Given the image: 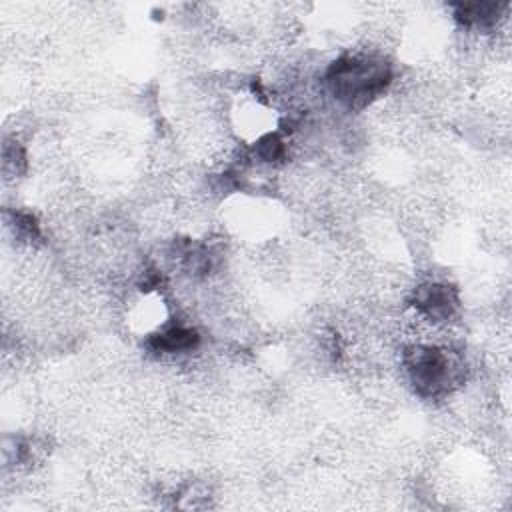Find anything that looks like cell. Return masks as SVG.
Here are the masks:
<instances>
[{"mask_svg":"<svg viewBox=\"0 0 512 512\" xmlns=\"http://www.w3.org/2000/svg\"><path fill=\"white\" fill-rule=\"evenodd\" d=\"M406 370L422 396H440L456 384L460 366L450 350L434 344H416L406 354Z\"/></svg>","mask_w":512,"mask_h":512,"instance_id":"7a4b0ae2","label":"cell"},{"mask_svg":"<svg viewBox=\"0 0 512 512\" xmlns=\"http://www.w3.org/2000/svg\"><path fill=\"white\" fill-rule=\"evenodd\" d=\"M390 80L388 64L368 54L342 56L326 72V84L332 96L354 110L378 98L388 88Z\"/></svg>","mask_w":512,"mask_h":512,"instance_id":"6da1fadb","label":"cell"},{"mask_svg":"<svg viewBox=\"0 0 512 512\" xmlns=\"http://www.w3.org/2000/svg\"><path fill=\"white\" fill-rule=\"evenodd\" d=\"M456 296L444 284H428L416 292V308L432 322H444L456 310Z\"/></svg>","mask_w":512,"mask_h":512,"instance_id":"3957f363","label":"cell"},{"mask_svg":"<svg viewBox=\"0 0 512 512\" xmlns=\"http://www.w3.org/2000/svg\"><path fill=\"white\" fill-rule=\"evenodd\" d=\"M200 342V336L194 328L188 326H166L154 332L148 340V346L158 354H184L192 352Z\"/></svg>","mask_w":512,"mask_h":512,"instance_id":"277c9868","label":"cell"}]
</instances>
